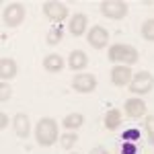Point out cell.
I'll use <instances>...</instances> for the list:
<instances>
[{"mask_svg": "<svg viewBox=\"0 0 154 154\" xmlns=\"http://www.w3.org/2000/svg\"><path fill=\"white\" fill-rule=\"evenodd\" d=\"M56 140H60L56 119H51V117L39 119L35 125V142L39 146H43V148H48V146H54Z\"/></svg>", "mask_w": 154, "mask_h": 154, "instance_id": "6da1fadb", "label": "cell"}, {"mask_svg": "<svg viewBox=\"0 0 154 154\" xmlns=\"http://www.w3.org/2000/svg\"><path fill=\"white\" fill-rule=\"evenodd\" d=\"M107 58L111 60V62H115V64H121V66H131V64L138 62L140 54H138V49L134 48V45H130V43H115V45L109 48Z\"/></svg>", "mask_w": 154, "mask_h": 154, "instance_id": "7a4b0ae2", "label": "cell"}, {"mask_svg": "<svg viewBox=\"0 0 154 154\" xmlns=\"http://www.w3.org/2000/svg\"><path fill=\"white\" fill-rule=\"evenodd\" d=\"M99 11L107 19L119 21V19H123L128 14V2H123V0H101L99 2Z\"/></svg>", "mask_w": 154, "mask_h": 154, "instance_id": "3957f363", "label": "cell"}, {"mask_svg": "<svg viewBox=\"0 0 154 154\" xmlns=\"http://www.w3.org/2000/svg\"><path fill=\"white\" fill-rule=\"evenodd\" d=\"M154 88V76L150 72H138V74H134V78H131L130 82V91L134 95H146V93H150Z\"/></svg>", "mask_w": 154, "mask_h": 154, "instance_id": "277c9868", "label": "cell"}, {"mask_svg": "<svg viewBox=\"0 0 154 154\" xmlns=\"http://www.w3.org/2000/svg\"><path fill=\"white\" fill-rule=\"evenodd\" d=\"M43 14L48 17L51 23L60 25L64 19H68V6H66L64 2L48 0V2H43Z\"/></svg>", "mask_w": 154, "mask_h": 154, "instance_id": "5b68a950", "label": "cell"}, {"mask_svg": "<svg viewBox=\"0 0 154 154\" xmlns=\"http://www.w3.org/2000/svg\"><path fill=\"white\" fill-rule=\"evenodd\" d=\"M25 6L21 2H12L4 8V14H2V21L6 23V27H19V25L25 21Z\"/></svg>", "mask_w": 154, "mask_h": 154, "instance_id": "8992f818", "label": "cell"}, {"mask_svg": "<svg viewBox=\"0 0 154 154\" xmlns=\"http://www.w3.org/2000/svg\"><path fill=\"white\" fill-rule=\"evenodd\" d=\"M72 88L80 95H88L97 88V78L93 74H86V72H78L74 78H72Z\"/></svg>", "mask_w": 154, "mask_h": 154, "instance_id": "52a82bcc", "label": "cell"}, {"mask_svg": "<svg viewBox=\"0 0 154 154\" xmlns=\"http://www.w3.org/2000/svg\"><path fill=\"white\" fill-rule=\"evenodd\" d=\"M86 41H88L91 48L103 49L109 45V31H107L105 27H101V25H95V27H91V31L86 35Z\"/></svg>", "mask_w": 154, "mask_h": 154, "instance_id": "ba28073f", "label": "cell"}, {"mask_svg": "<svg viewBox=\"0 0 154 154\" xmlns=\"http://www.w3.org/2000/svg\"><path fill=\"white\" fill-rule=\"evenodd\" d=\"M131 78H134V72H131L130 66H121V64H115L111 68V82L115 86H130Z\"/></svg>", "mask_w": 154, "mask_h": 154, "instance_id": "9c48e42d", "label": "cell"}, {"mask_svg": "<svg viewBox=\"0 0 154 154\" xmlns=\"http://www.w3.org/2000/svg\"><path fill=\"white\" fill-rule=\"evenodd\" d=\"M125 115L131 119H138V117H144L146 115V103H144L140 97H130L128 101H125Z\"/></svg>", "mask_w": 154, "mask_h": 154, "instance_id": "30bf717a", "label": "cell"}, {"mask_svg": "<svg viewBox=\"0 0 154 154\" xmlns=\"http://www.w3.org/2000/svg\"><path fill=\"white\" fill-rule=\"evenodd\" d=\"M86 27H88V17L82 14V12H76L72 14L70 23H68V31H70L74 37H82L86 33Z\"/></svg>", "mask_w": 154, "mask_h": 154, "instance_id": "8fae6325", "label": "cell"}, {"mask_svg": "<svg viewBox=\"0 0 154 154\" xmlns=\"http://www.w3.org/2000/svg\"><path fill=\"white\" fill-rule=\"evenodd\" d=\"M12 128H14L17 138L27 140V138H29V134H31V121H29V117H27L25 113H17L14 119H12Z\"/></svg>", "mask_w": 154, "mask_h": 154, "instance_id": "7c38bea8", "label": "cell"}, {"mask_svg": "<svg viewBox=\"0 0 154 154\" xmlns=\"http://www.w3.org/2000/svg\"><path fill=\"white\" fill-rule=\"evenodd\" d=\"M68 66L74 72H82L88 66V56L84 54L82 49H74L70 56H68Z\"/></svg>", "mask_w": 154, "mask_h": 154, "instance_id": "4fadbf2b", "label": "cell"}, {"mask_svg": "<svg viewBox=\"0 0 154 154\" xmlns=\"http://www.w3.org/2000/svg\"><path fill=\"white\" fill-rule=\"evenodd\" d=\"M17 72H19V68H17V62L12 58H2L0 60V78H2V82L14 78Z\"/></svg>", "mask_w": 154, "mask_h": 154, "instance_id": "5bb4252c", "label": "cell"}, {"mask_svg": "<svg viewBox=\"0 0 154 154\" xmlns=\"http://www.w3.org/2000/svg\"><path fill=\"white\" fill-rule=\"evenodd\" d=\"M43 68L48 72H54V74H58V72L64 70V58L58 56V54H49L43 58Z\"/></svg>", "mask_w": 154, "mask_h": 154, "instance_id": "9a60e30c", "label": "cell"}, {"mask_svg": "<svg viewBox=\"0 0 154 154\" xmlns=\"http://www.w3.org/2000/svg\"><path fill=\"white\" fill-rule=\"evenodd\" d=\"M103 123H105V130H109V131L117 130L119 125H121V111H119V109H109L105 113Z\"/></svg>", "mask_w": 154, "mask_h": 154, "instance_id": "2e32d148", "label": "cell"}, {"mask_svg": "<svg viewBox=\"0 0 154 154\" xmlns=\"http://www.w3.org/2000/svg\"><path fill=\"white\" fill-rule=\"evenodd\" d=\"M82 123H84V115L82 113H68V115L64 117V121H62V125H64L68 131L78 130Z\"/></svg>", "mask_w": 154, "mask_h": 154, "instance_id": "e0dca14e", "label": "cell"}, {"mask_svg": "<svg viewBox=\"0 0 154 154\" xmlns=\"http://www.w3.org/2000/svg\"><path fill=\"white\" fill-rule=\"evenodd\" d=\"M62 37H64V31H62V27H60V25H54V27H51V29L48 31V37H45V39H48L49 45H58L60 41H62Z\"/></svg>", "mask_w": 154, "mask_h": 154, "instance_id": "ac0fdd59", "label": "cell"}, {"mask_svg": "<svg viewBox=\"0 0 154 154\" xmlns=\"http://www.w3.org/2000/svg\"><path fill=\"white\" fill-rule=\"evenodd\" d=\"M76 142H78V136H76L74 131H66L64 136H60V144H62L64 150H72Z\"/></svg>", "mask_w": 154, "mask_h": 154, "instance_id": "d6986e66", "label": "cell"}, {"mask_svg": "<svg viewBox=\"0 0 154 154\" xmlns=\"http://www.w3.org/2000/svg\"><path fill=\"white\" fill-rule=\"evenodd\" d=\"M140 33L146 41H154V19H148V21H144L142 23V29H140Z\"/></svg>", "mask_w": 154, "mask_h": 154, "instance_id": "ffe728a7", "label": "cell"}, {"mask_svg": "<svg viewBox=\"0 0 154 154\" xmlns=\"http://www.w3.org/2000/svg\"><path fill=\"white\" fill-rule=\"evenodd\" d=\"M144 130H146L148 144L154 146V115H146V119H144Z\"/></svg>", "mask_w": 154, "mask_h": 154, "instance_id": "44dd1931", "label": "cell"}, {"mask_svg": "<svg viewBox=\"0 0 154 154\" xmlns=\"http://www.w3.org/2000/svg\"><path fill=\"white\" fill-rule=\"evenodd\" d=\"M8 99H11V86H8L6 82H2V84H0V101L6 103Z\"/></svg>", "mask_w": 154, "mask_h": 154, "instance_id": "7402d4cb", "label": "cell"}, {"mask_svg": "<svg viewBox=\"0 0 154 154\" xmlns=\"http://www.w3.org/2000/svg\"><path fill=\"white\" fill-rule=\"evenodd\" d=\"M121 152L123 154H136V146H134V144H121Z\"/></svg>", "mask_w": 154, "mask_h": 154, "instance_id": "603a6c76", "label": "cell"}, {"mask_svg": "<svg viewBox=\"0 0 154 154\" xmlns=\"http://www.w3.org/2000/svg\"><path fill=\"white\" fill-rule=\"evenodd\" d=\"M8 121H11V119H8V115H6V113L2 111V113H0V130H2V131L6 130V125H8Z\"/></svg>", "mask_w": 154, "mask_h": 154, "instance_id": "cb8c5ba5", "label": "cell"}, {"mask_svg": "<svg viewBox=\"0 0 154 154\" xmlns=\"http://www.w3.org/2000/svg\"><path fill=\"white\" fill-rule=\"evenodd\" d=\"M88 154H111V152L107 150L105 146H95V148H93V150H91Z\"/></svg>", "mask_w": 154, "mask_h": 154, "instance_id": "d4e9b609", "label": "cell"}, {"mask_svg": "<svg viewBox=\"0 0 154 154\" xmlns=\"http://www.w3.org/2000/svg\"><path fill=\"white\" fill-rule=\"evenodd\" d=\"M70 154H78V152H70Z\"/></svg>", "mask_w": 154, "mask_h": 154, "instance_id": "484cf974", "label": "cell"}]
</instances>
